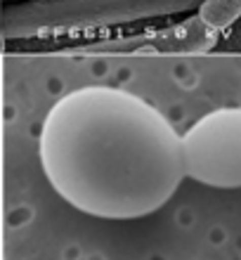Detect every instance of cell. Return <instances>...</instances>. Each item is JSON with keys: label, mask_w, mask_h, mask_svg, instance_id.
Listing matches in <instances>:
<instances>
[{"label": "cell", "mask_w": 241, "mask_h": 260, "mask_svg": "<svg viewBox=\"0 0 241 260\" xmlns=\"http://www.w3.org/2000/svg\"><path fill=\"white\" fill-rule=\"evenodd\" d=\"M38 154L52 189L102 220L152 215L187 178L175 125L145 97L111 85L59 97L43 121Z\"/></svg>", "instance_id": "obj_1"}, {"label": "cell", "mask_w": 241, "mask_h": 260, "mask_svg": "<svg viewBox=\"0 0 241 260\" xmlns=\"http://www.w3.org/2000/svg\"><path fill=\"white\" fill-rule=\"evenodd\" d=\"M203 0H31L3 10L5 38L116 26L128 21L199 10Z\"/></svg>", "instance_id": "obj_2"}, {"label": "cell", "mask_w": 241, "mask_h": 260, "mask_svg": "<svg viewBox=\"0 0 241 260\" xmlns=\"http://www.w3.org/2000/svg\"><path fill=\"white\" fill-rule=\"evenodd\" d=\"M185 175L218 189H241V107L201 116L182 135Z\"/></svg>", "instance_id": "obj_3"}, {"label": "cell", "mask_w": 241, "mask_h": 260, "mask_svg": "<svg viewBox=\"0 0 241 260\" xmlns=\"http://www.w3.org/2000/svg\"><path fill=\"white\" fill-rule=\"evenodd\" d=\"M218 38L220 31L203 21L201 14H194L175 26L66 48L59 55H203L215 48Z\"/></svg>", "instance_id": "obj_4"}, {"label": "cell", "mask_w": 241, "mask_h": 260, "mask_svg": "<svg viewBox=\"0 0 241 260\" xmlns=\"http://www.w3.org/2000/svg\"><path fill=\"white\" fill-rule=\"evenodd\" d=\"M199 14L203 17V21L222 31L241 17V0H203Z\"/></svg>", "instance_id": "obj_5"}, {"label": "cell", "mask_w": 241, "mask_h": 260, "mask_svg": "<svg viewBox=\"0 0 241 260\" xmlns=\"http://www.w3.org/2000/svg\"><path fill=\"white\" fill-rule=\"evenodd\" d=\"M7 3H10V0H7Z\"/></svg>", "instance_id": "obj_6"}]
</instances>
